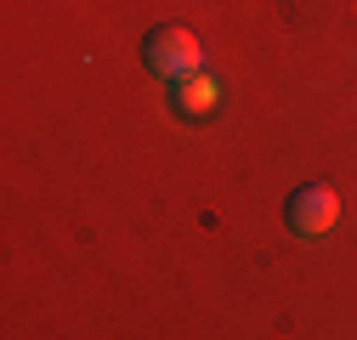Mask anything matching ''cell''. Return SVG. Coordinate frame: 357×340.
I'll use <instances>...</instances> for the list:
<instances>
[{
	"mask_svg": "<svg viewBox=\"0 0 357 340\" xmlns=\"http://www.w3.org/2000/svg\"><path fill=\"white\" fill-rule=\"evenodd\" d=\"M142 63L159 79H182V74L204 68V46H199V34L188 23H153L148 40H142Z\"/></svg>",
	"mask_w": 357,
	"mask_h": 340,
	"instance_id": "1",
	"label": "cell"
},
{
	"mask_svg": "<svg viewBox=\"0 0 357 340\" xmlns=\"http://www.w3.org/2000/svg\"><path fill=\"white\" fill-rule=\"evenodd\" d=\"M335 216H340V199H335V187H324V182H306V187H295V193L284 199V222H289L295 238L329 233Z\"/></svg>",
	"mask_w": 357,
	"mask_h": 340,
	"instance_id": "2",
	"label": "cell"
},
{
	"mask_svg": "<svg viewBox=\"0 0 357 340\" xmlns=\"http://www.w3.org/2000/svg\"><path fill=\"white\" fill-rule=\"evenodd\" d=\"M165 85H170L176 114H188V119H204V114L221 108V85H215L204 68H193V74H182V79H165Z\"/></svg>",
	"mask_w": 357,
	"mask_h": 340,
	"instance_id": "3",
	"label": "cell"
}]
</instances>
